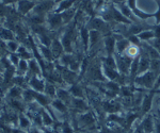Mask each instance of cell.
I'll use <instances>...</instances> for the list:
<instances>
[{"label": "cell", "instance_id": "obj_35", "mask_svg": "<svg viewBox=\"0 0 160 133\" xmlns=\"http://www.w3.org/2000/svg\"><path fill=\"white\" fill-rule=\"evenodd\" d=\"M12 133H28V132H27V131H25V130H22V129H20V128H18V127H15V128H13Z\"/></svg>", "mask_w": 160, "mask_h": 133}, {"label": "cell", "instance_id": "obj_32", "mask_svg": "<svg viewBox=\"0 0 160 133\" xmlns=\"http://www.w3.org/2000/svg\"><path fill=\"white\" fill-rule=\"evenodd\" d=\"M62 133H74L71 125L68 124V122H63V125H62Z\"/></svg>", "mask_w": 160, "mask_h": 133}, {"label": "cell", "instance_id": "obj_22", "mask_svg": "<svg viewBox=\"0 0 160 133\" xmlns=\"http://www.w3.org/2000/svg\"><path fill=\"white\" fill-rule=\"evenodd\" d=\"M60 15L62 17V21H63V24H68V22L73 19V17L75 16V9L74 7H71V9L60 13Z\"/></svg>", "mask_w": 160, "mask_h": 133}, {"label": "cell", "instance_id": "obj_18", "mask_svg": "<svg viewBox=\"0 0 160 133\" xmlns=\"http://www.w3.org/2000/svg\"><path fill=\"white\" fill-rule=\"evenodd\" d=\"M106 21L104 19L99 18V17H96V18L92 19L91 21V30H96L98 32H102L106 28Z\"/></svg>", "mask_w": 160, "mask_h": 133}, {"label": "cell", "instance_id": "obj_24", "mask_svg": "<svg viewBox=\"0 0 160 133\" xmlns=\"http://www.w3.org/2000/svg\"><path fill=\"white\" fill-rule=\"evenodd\" d=\"M27 71H28V61L20 60L18 65H17V67H16V75L26 76Z\"/></svg>", "mask_w": 160, "mask_h": 133}, {"label": "cell", "instance_id": "obj_21", "mask_svg": "<svg viewBox=\"0 0 160 133\" xmlns=\"http://www.w3.org/2000/svg\"><path fill=\"white\" fill-rule=\"evenodd\" d=\"M69 93H71V95L73 96L74 98L83 99V97H84L83 89L80 88L79 85H77V84H74V85L71 86V88H69Z\"/></svg>", "mask_w": 160, "mask_h": 133}, {"label": "cell", "instance_id": "obj_19", "mask_svg": "<svg viewBox=\"0 0 160 133\" xmlns=\"http://www.w3.org/2000/svg\"><path fill=\"white\" fill-rule=\"evenodd\" d=\"M44 94L47 95L49 98L55 99L57 95V88L50 81H46L45 83V88H44Z\"/></svg>", "mask_w": 160, "mask_h": 133}, {"label": "cell", "instance_id": "obj_31", "mask_svg": "<svg viewBox=\"0 0 160 133\" xmlns=\"http://www.w3.org/2000/svg\"><path fill=\"white\" fill-rule=\"evenodd\" d=\"M154 126H153V122H152L151 118H148L145 121H144V131L146 133H151L153 131Z\"/></svg>", "mask_w": 160, "mask_h": 133}, {"label": "cell", "instance_id": "obj_14", "mask_svg": "<svg viewBox=\"0 0 160 133\" xmlns=\"http://www.w3.org/2000/svg\"><path fill=\"white\" fill-rule=\"evenodd\" d=\"M38 53H40L41 57L43 59H45L48 63L55 60V58H53V55H52V52H51V50H50V47L38 45Z\"/></svg>", "mask_w": 160, "mask_h": 133}, {"label": "cell", "instance_id": "obj_34", "mask_svg": "<svg viewBox=\"0 0 160 133\" xmlns=\"http://www.w3.org/2000/svg\"><path fill=\"white\" fill-rule=\"evenodd\" d=\"M154 31V35L155 37L157 38V40H160V25H157L156 27H155V30Z\"/></svg>", "mask_w": 160, "mask_h": 133}, {"label": "cell", "instance_id": "obj_30", "mask_svg": "<svg viewBox=\"0 0 160 133\" xmlns=\"http://www.w3.org/2000/svg\"><path fill=\"white\" fill-rule=\"evenodd\" d=\"M8 57H9V60L12 65L14 66V67H17V65H18V63L20 61V58L18 57V55H17V53H10Z\"/></svg>", "mask_w": 160, "mask_h": 133}, {"label": "cell", "instance_id": "obj_15", "mask_svg": "<svg viewBox=\"0 0 160 133\" xmlns=\"http://www.w3.org/2000/svg\"><path fill=\"white\" fill-rule=\"evenodd\" d=\"M16 53L18 55V57L20 58V60L29 61V60H31V59L33 58L32 52H31V51L28 49L26 46L22 45V44L19 45V47H18V49H17Z\"/></svg>", "mask_w": 160, "mask_h": 133}, {"label": "cell", "instance_id": "obj_29", "mask_svg": "<svg viewBox=\"0 0 160 133\" xmlns=\"http://www.w3.org/2000/svg\"><path fill=\"white\" fill-rule=\"evenodd\" d=\"M7 44V48H8V51L10 53H16L17 49L19 47V42L17 40H9V42H6Z\"/></svg>", "mask_w": 160, "mask_h": 133}, {"label": "cell", "instance_id": "obj_36", "mask_svg": "<svg viewBox=\"0 0 160 133\" xmlns=\"http://www.w3.org/2000/svg\"><path fill=\"white\" fill-rule=\"evenodd\" d=\"M1 104H2V99H1V97H0V108H1Z\"/></svg>", "mask_w": 160, "mask_h": 133}, {"label": "cell", "instance_id": "obj_8", "mask_svg": "<svg viewBox=\"0 0 160 133\" xmlns=\"http://www.w3.org/2000/svg\"><path fill=\"white\" fill-rule=\"evenodd\" d=\"M34 7V2L30 1V0H20L18 2V6H17V12L22 15H26L30 11H32Z\"/></svg>", "mask_w": 160, "mask_h": 133}, {"label": "cell", "instance_id": "obj_2", "mask_svg": "<svg viewBox=\"0 0 160 133\" xmlns=\"http://www.w3.org/2000/svg\"><path fill=\"white\" fill-rule=\"evenodd\" d=\"M25 77L27 80H29L31 77H42V68L38 60H35L34 58L28 61V71Z\"/></svg>", "mask_w": 160, "mask_h": 133}, {"label": "cell", "instance_id": "obj_3", "mask_svg": "<svg viewBox=\"0 0 160 133\" xmlns=\"http://www.w3.org/2000/svg\"><path fill=\"white\" fill-rule=\"evenodd\" d=\"M53 4H55V1H52V0H44V1H42L41 3H38V6L34 7L33 14L45 16L47 13H49L52 10Z\"/></svg>", "mask_w": 160, "mask_h": 133}, {"label": "cell", "instance_id": "obj_25", "mask_svg": "<svg viewBox=\"0 0 160 133\" xmlns=\"http://www.w3.org/2000/svg\"><path fill=\"white\" fill-rule=\"evenodd\" d=\"M61 76L65 82L74 83L75 79H76V77H77V74L74 73V71H72V70H69V69H66V70L63 71V74H61Z\"/></svg>", "mask_w": 160, "mask_h": 133}, {"label": "cell", "instance_id": "obj_12", "mask_svg": "<svg viewBox=\"0 0 160 133\" xmlns=\"http://www.w3.org/2000/svg\"><path fill=\"white\" fill-rule=\"evenodd\" d=\"M17 127L20 128L22 130H25V131L28 132V130L32 127V122H31L30 118L27 116L25 113L19 114L18 116V124H17Z\"/></svg>", "mask_w": 160, "mask_h": 133}, {"label": "cell", "instance_id": "obj_4", "mask_svg": "<svg viewBox=\"0 0 160 133\" xmlns=\"http://www.w3.org/2000/svg\"><path fill=\"white\" fill-rule=\"evenodd\" d=\"M46 81L44 80L42 77H31L28 80V86L32 91L37 92V93H44V88H45Z\"/></svg>", "mask_w": 160, "mask_h": 133}, {"label": "cell", "instance_id": "obj_6", "mask_svg": "<svg viewBox=\"0 0 160 133\" xmlns=\"http://www.w3.org/2000/svg\"><path fill=\"white\" fill-rule=\"evenodd\" d=\"M47 25L49 30H57L61 27V25L63 24L62 21V17L59 13H52V14H48L47 16Z\"/></svg>", "mask_w": 160, "mask_h": 133}, {"label": "cell", "instance_id": "obj_9", "mask_svg": "<svg viewBox=\"0 0 160 133\" xmlns=\"http://www.w3.org/2000/svg\"><path fill=\"white\" fill-rule=\"evenodd\" d=\"M56 98L59 99V100H61L62 102H64L66 106L71 104L72 100H73L69 91H68V89H64V88H58V89H57Z\"/></svg>", "mask_w": 160, "mask_h": 133}, {"label": "cell", "instance_id": "obj_5", "mask_svg": "<svg viewBox=\"0 0 160 133\" xmlns=\"http://www.w3.org/2000/svg\"><path fill=\"white\" fill-rule=\"evenodd\" d=\"M6 104L18 114L25 113L27 111V104L22 101V99H7Z\"/></svg>", "mask_w": 160, "mask_h": 133}, {"label": "cell", "instance_id": "obj_7", "mask_svg": "<svg viewBox=\"0 0 160 133\" xmlns=\"http://www.w3.org/2000/svg\"><path fill=\"white\" fill-rule=\"evenodd\" d=\"M50 50L55 59H60L64 53V48L61 44V40L58 38H53L50 45Z\"/></svg>", "mask_w": 160, "mask_h": 133}, {"label": "cell", "instance_id": "obj_13", "mask_svg": "<svg viewBox=\"0 0 160 133\" xmlns=\"http://www.w3.org/2000/svg\"><path fill=\"white\" fill-rule=\"evenodd\" d=\"M41 115H42V121H43V128H51L53 125V117L51 116V114L48 112L47 109L43 108L42 112H41Z\"/></svg>", "mask_w": 160, "mask_h": 133}, {"label": "cell", "instance_id": "obj_17", "mask_svg": "<svg viewBox=\"0 0 160 133\" xmlns=\"http://www.w3.org/2000/svg\"><path fill=\"white\" fill-rule=\"evenodd\" d=\"M71 104L75 110H77V111H79V112H82V113H84L88 110V104L86 103V101H84L83 99L73 98Z\"/></svg>", "mask_w": 160, "mask_h": 133}, {"label": "cell", "instance_id": "obj_20", "mask_svg": "<svg viewBox=\"0 0 160 133\" xmlns=\"http://www.w3.org/2000/svg\"><path fill=\"white\" fill-rule=\"evenodd\" d=\"M102 74H104V75L107 77L109 80H115V79L118 77V74L117 69H112V68L108 67V66L104 65V64H102Z\"/></svg>", "mask_w": 160, "mask_h": 133}, {"label": "cell", "instance_id": "obj_23", "mask_svg": "<svg viewBox=\"0 0 160 133\" xmlns=\"http://www.w3.org/2000/svg\"><path fill=\"white\" fill-rule=\"evenodd\" d=\"M75 1H76V0H64V1L60 2L58 9L56 10V13H59V12L62 13V12L66 11V10L71 9V7H73Z\"/></svg>", "mask_w": 160, "mask_h": 133}, {"label": "cell", "instance_id": "obj_10", "mask_svg": "<svg viewBox=\"0 0 160 133\" xmlns=\"http://www.w3.org/2000/svg\"><path fill=\"white\" fill-rule=\"evenodd\" d=\"M22 92L24 89L22 88H18L16 85L11 86L7 92V99H22Z\"/></svg>", "mask_w": 160, "mask_h": 133}, {"label": "cell", "instance_id": "obj_16", "mask_svg": "<svg viewBox=\"0 0 160 133\" xmlns=\"http://www.w3.org/2000/svg\"><path fill=\"white\" fill-rule=\"evenodd\" d=\"M0 40H2L3 42H9V40H15L14 31L8 29L6 27H1L0 28Z\"/></svg>", "mask_w": 160, "mask_h": 133}, {"label": "cell", "instance_id": "obj_11", "mask_svg": "<svg viewBox=\"0 0 160 133\" xmlns=\"http://www.w3.org/2000/svg\"><path fill=\"white\" fill-rule=\"evenodd\" d=\"M49 107L60 114H65L66 112H68V106H66L64 102H62L61 100H59V99H57V98L51 100V103Z\"/></svg>", "mask_w": 160, "mask_h": 133}, {"label": "cell", "instance_id": "obj_37", "mask_svg": "<svg viewBox=\"0 0 160 133\" xmlns=\"http://www.w3.org/2000/svg\"><path fill=\"white\" fill-rule=\"evenodd\" d=\"M62 1H64V0H56V2H59V3H60V2H62Z\"/></svg>", "mask_w": 160, "mask_h": 133}, {"label": "cell", "instance_id": "obj_28", "mask_svg": "<svg viewBox=\"0 0 160 133\" xmlns=\"http://www.w3.org/2000/svg\"><path fill=\"white\" fill-rule=\"evenodd\" d=\"M136 36L138 37L139 40H149L153 37H155V35H154V31H152V30H143V31L140 32L139 34H137Z\"/></svg>", "mask_w": 160, "mask_h": 133}, {"label": "cell", "instance_id": "obj_26", "mask_svg": "<svg viewBox=\"0 0 160 133\" xmlns=\"http://www.w3.org/2000/svg\"><path fill=\"white\" fill-rule=\"evenodd\" d=\"M115 44H117V42H115L113 37H107L105 40V47H106V50H107V52L109 55H112L113 51H114Z\"/></svg>", "mask_w": 160, "mask_h": 133}, {"label": "cell", "instance_id": "obj_33", "mask_svg": "<svg viewBox=\"0 0 160 133\" xmlns=\"http://www.w3.org/2000/svg\"><path fill=\"white\" fill-rule=\"evenodd\" d=\"M156 1H157V4H158V9L154 13V17L156 18V24L159 25L160 24V0H156Z\"/></svg>", "mask_w": 160, "mask_h": 133}, {"label": "cell", "instance_id": "obj_1", "mask_svg": "<svg viewBox=\"0 0 160 133\" xmlns=\"http://www.w3.org/2000/svg\"><path fill=\"white\" fill-rule=\"evenodd\" d=\"M156 76L157 75L154 73V71H146V73L136 77V83L141 86H143V88H153L154 84H155Z\"/></svg>", "mask_w": 160, "mask_h": 133}, {"label": "cell", "instance_id": "obj_27", "mask_svg": "<svg viewBox=\"0 0 160 133\" xmlns=\"http://www.w3.org/2000/svg\"><path fill=\"white\" fill-rule=\"evenodd\" d=\"M80 121L84 126H92L94 124V117L92 116L91 113H84L80 115Z\"/></svg>", "mask_w": 160, "mask_h": 133}]
</instances>
